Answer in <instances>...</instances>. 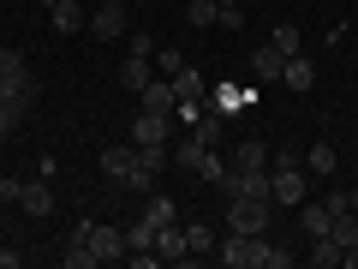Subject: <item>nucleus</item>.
<instances>
[{"instance_id": "1", "label": "nucleus", "mask_w": 358, "mask_h": 269, "mask_svg": "<svg viewBox=\"0 0 358 269\" xmlns=\"http://www.w3.org/2000/svg\"><path fill=\"white\" fill-rule=\"evenodd\" d=\"M221 245V263H227V269H263L268 263V240H263V233H233L227 228V240H215Z\"/></svg>"}, {"instance_id": "2", "label": "nucleus", "mask_w": 358, "mask_h": 269, "mask_svg": "<svg viewBox=\"0 0 358 269\" xmlns=\"http://www.w3.org/2000/svg\"><path fill=\"white\" fill-rule=\"evenodd\" d=\"M173 162H179V167H192V174L209 179V186H221V174H227V162L215 156V144H203V138H185V144L173 150Z\"/></svg>"}, {"instance_id": "3", "label": "nucleus", "mask_w": 358, "mask_h": 269, "mask_svg": "<svg viewBox=\"0 0 358 269\" xmlns=\"http://www.w3.org/2000/svg\"><path fill=\"white\" fill-rule=\"evenodd\" d=\"M268 216H275V204H263V198H227L233 233H268Z\"/></svg>"}, {"instance_id": "4", "label": "nucleus", "mask_w": 358, "mask_h": 269, "mask_svg": "<svg viewBox=\"0 0 358 269\" xmlns=\"http://www.w3.org/2000/svg\"><path fill=\"white\" fill-rule=\"evenodd\" d=\"M126 13H131V0H96L90 36H96V42H120V36H126Z\"/></svg>"}, {"instance_id": "5", "label": "nucleus", "mask_w": 358, "mask_h": 269, "mask_svg": "<svg viewBox=\"0 0 358 269\" xmlns=\"http://www.w3.org/2000/svg\"><path fill=\"white\" fill-rule=\"evenodd\" d=\"M268 179H275V204H305V198H310V174H305V162H293V167H268Z\"/></svg>"}, {"instance_id": "6", "label": "nucleus", "mask_w": 358, "mask_h": 269, "mask_svg": "<svg viewBox=\"0 0 358 269\" xmlns=\"http://www.w3.org/2000/svg\"><path fill=\"white\" fill-rule=\"evenodd\" d=\"M90 251H96V263H120V257H126V228L90 221Z\"/></svg>"}, {"instance_id": "7", "label": "nucleus", "mask_w": 358, "mask_h": 269, "mask_svg": "<svg viewBox=\"0 0 358 269\" xmlns=\"http://www.w3.org/2000/svg\"><path fill=\"white\" fill-rule=\"evenodd\" d=\"M167 126H173V114H150V108H143V114L131 120V150H150V144H167Z\"/></svg>"}, {"instance_id": "8", "label": "nucleus", "mask_w": 358, "mask_h": 269, "mask_svg": "<svg viewBox=\"0 0 358 269\" xmlns=\"http://www.w3.org/2000/svg\"><path fill=\"white\" fill-rule=\"evenodd\" d=\"M18 209H24V216H36V221H42V216H54V186H48L42 174H36V179H24V192H18Z\"/></svg>"}, {"instance_id": "9", "label": "nucleus", "mask_w": 358, "mask_h": 269, "mask_svg": "<svg viewBox=\"0 0 358 269\" xmlns=\"http://www.w3.org/2000/svg\"><path fill=\"white\" fill-rule=\"evenodd\" d=\"M60 263H66V269H96V251H90V221H78V228L66 233Z\"/></svg>"}, {"instance_id": "10", "label": "nucleus", "mask_w": 358, "mask_h": 269, "mask_svg": "<svg viewBox=\"0 0 358 269\" xmlns=\"http://www.w3.org/2000/svg\"><path fill=\"white\" fill-rule=\"evenodd\" d=\"M138 102L150 108V114H173V108H179V90H173V78H150V84L138 90Z\"/></svg>"}, {"instance_id": "11", "label": "nucleus", "mask_w": 358, "mask_h": 269, "mask_svg": "<svg viewBox=\"0 0 358 269\" xmlns=\"http://www.w3.org/2000/svg\"><path fill=\"white\" fill-rule=\"evenodd\" d=\"M155 251H162V263H179V257H192V245H185V233H179L173 221H162V228H155Z\"/></svg>"}, {"instance_id": "12", "label": "nucleus", "mask_w": 358, "mask_h": 269, "mask_svg": "<svg viewBox=\"0 0 358 269\" xmlns=\"http://www.w3.org/2000/svg\"><path fill=\"white\" fill-rule=\"evenodd\" d=\"M281 72H287V54L275 48V42H263V48L251 54V78H263V84H268V78H281Z\"/></svg>"}, {"instance_id": "13", "label": "nucleus", "mask_w": 358, "mask_h": 269, "mask_svg": "<svg viewBox=\"0 0 358 269\" xmlns=\"http://www.w3.org/2000/svg\"><path fill=\"white\" fill-rule=\"evenodd\" d=\"M227 167H239V174H263V167H268V144L245 138L239 150H233V162H227Z\"/></svg>"}, {"instance_id": "14", "label": "nucleus", "mask_w": 358, "mask_h": 269, "mask_svg": "<svg viewBox=\"0 0 358 269\" xmlns=\"http://www.w3.org/2000/svg\"><path fill=\"white\" fill-rule=\"evenodd\" d=\"M209 108H215L221 120H233V114H239V108H245V90H239V84H227V78H221V84L209 90Z\"/></svg>"}, {"instance_id": "15", "label": "nucleus", "mask_w": 358, "mask_h": 269, "mask_svg": "<svg viewBox=\"0 0 358 269\" xmlns=\"http://www.w3.org/2000/svg\"><path fill=\"white\" fill-rule=\"evenodd\" d=\"M281 84H287V90H299V96H305V90L317 84V66H310L305 54H287V72H281Z\"/></svg>"}, {"instance_id": "16", "label": "nucleus", "mask_w": 358, "mask_h": 269, "mask_svg": "<svg viewBox=\"0 0 358 269\" xmlns=\"http://www.w3.org/2000/svg\"><path fill=\"white\" fill-rule=\"evenodd\" d=\"M299 228H305L310 240H317V233H329V228H334V209H329V198H322V204H299Z\"/></svg>"}, {"instance_id": "17", "label": "nucleus", "mask_w": 358, "mask_h": 269, "mask_svg": "<svg viewBox=\"0 0 358 269\" xmlns=\"http://www.w3.org/2000/svg\"><path fill=\"white\" fill-rule=\"evenodd\" d=\"M131 162H138V156H131V144H108V150H102V174L114 179V186L131 174Z\"/></svg>"}, {"instance_id": "18", "label": "nucleus", "mask_w": 358, "mask_h": 269, "mask_svg": "<svg viewBox=\"0 0 358 269\" xmlns=\"http://www.w3.org/2000/svg\"><path fill=\"white\" fill-rule=\"evenodd\" d=\"M334 167H341V156H334L329 144H310V150H305V174H310V179H329Z\"/></svg>"}, {"instance_id": "19", "label": "nucleus", "mask_w": 358, "mask_h": 269, "mask_svg": "<svg viewBox=\"0 0 358 269\" xmlns=\"http://www.w3.org/2000/svg\"><path fill=\"white\" fill-rule=\"evenodd\" d=\"M173 90H179V102H203V96H209L197 66H179V72H173Z\"/></svg>"}, {"instance_id": "20", "label": "nucleus", "mask_w": 358, "mask_h": 269, "mask_svg": "<svg viewBox=\"0 0 358 269\" xmlns=\"http://www.w3.org/2000/svg\"><path fill=\"white\" fill-rule=\"evenodd\" d=\"M48 18H54V30H60V36L84 30V6H78V0H60V6H48Z\"/></svg>"}, {"instance_id": "21", "label": "nucleus", "mask_w": 358, "mask_h": 269, "mask_svg": "<svg viewBox=\"0 0 358 269\" xmlns=\"http://www.w3.org/2000/svg\"><path fill=\"white\" fill-rule=\"evenodd\" d=\"M341 245H334V233H317V240H310V269H334V263H341Z\"/></svg>"}, {"instance_id": "22", "label": "nucleus", "mask_w": 358, "mask_h": 269, "mask_svg": "<svg viewBox=\"0 0 358 269\" xmlns=\"http://www.w3.org/2000/svg\"><path fill=\"white\" fill-rule=\"evenodd\" d=\"M126 251H155V221H150V216H138V221L126 228Z\"/></svg>"}, {"instance_id": "23", "label": "nucleus", "mask_w": 358, "mask_h": 269, "mask_svg": "<svg viewBox=\"0 0 358 269\" xmlns=\"http://www.w3.org/2000/svg\"><path fill=\"white\" fill-rule=\"evenodd\" d=\"M150 78H155V72H150V60H143V54H131V60L120 66V84H126V90H143Z\"/></svg>"}, {"instance_id": "24", "label": "nucleus", "mask_w": 358, "mask_h": 269, "mask_svg": "<svg viewBox=\"0 0 358 269\" xmlns=\"http://www.w3.org/2000/svg\"><path fill=\"white\" fill-rule=\"evenodd\" d=\"M179 6H185V25H197V30H209V25H215V13H221L215 0H179Z\"/></svg>"}, {"instance_id": "25", "label": "nucleus", "mask_w": 358, "mask_h": 269, "mask_svg": "<svg viewBox=\"0 0 358 269\" xmlns=\"http://www.w3.org/2000/svg\"><path fill=\"white\" fill-rule=\"evenodd\" d=\"M215 240H221V233L209 228V221H197V228H185V245H192V251H215Z\"/></svg>"}, {"instance_id": "26", "label": "nucleus", "mask_w": 358, "mask_h": 269, "mask_svg": "<svg viewBox=\"0 0 358 269\" xmlns=\"http://www.w3.org/2000/svg\"><path fill=\"white\" fill-rule=\"evenodd\" d=\"M143 216L162 228V221H173V198H162V192H150V204H143Z\"/></svg>"}, {"instance_id": "27", "label": "nucleus", "mask_w": 358, "mask_h": 269, "mask_svg": "<svg viewBox=\"0 0 358 269\" xmlns=\"http://www.w3.org/2000/svg\"><path fill=\"white\" fill-rule=\"evenodd\" d=\"M221 126H227V120H221L215 108H209V114H203V120H197V126H192V138H203V144H215V138H221Z\"/></svg>"}, {"instance_id": "28", "label": "nucleus", "mask_w": 358, "mask_h": 269, "mask_svg": "<svg viewBox=\"0 0 358 269\" xmlns=\"http://www.w3.org/2000/svg\"><path fill=\"white\" fill-rule=\"evenodd\" d=\"M268 42H275L281 54H299V25H275V36H268Z\"/></svg>"}, {"instance_id": "29", "label": "nucleus", "mask_w": 358, "mask_h": 269, "mask_svg": "<svg viewBox=\"0 0 358 269\" xmlns=\"http://www.w3.org/2000/svg\"><path fill=\"white\" fill-rule=\"evenodd\" d=\"M120 186H131V192H155V174H150V167H138V162H131V174L120 179Z\"/></svg>"}, {"instance_id": "30", "label": "nucleus", "mask_w": 358, "mask_h": 269, "mask_svg": "<svg viewBox=\"0 0 358 269\" xmlns=\"http://www.w3.org/2000/svg\"><path fill=\"white\" fill-rule=\"evenodd\" d=\"M179 66H185V54H179V48H162V54H155V72H162V78H173Z\"/></svg>"}, {"instance_id": "31", "label": "nucleus", "mask_w": 358, "mask_h": 269, "mask_svg": "<svg viewBox=\"0 0 358 269\" xmlns=\"http://www.w3.org/2000/svg\"><path fill=\"white\" fill-rule=\"evenodd\" d=\"M329 209H334V216H346V209H358V186H346V192H334V198H329Z\"/></svg>"}, {"instance_id": "32", "label": "nucleus", "mask_w": 358, "mask_h": 269, "mask_svg": "<svg viewBox=\"0 0 358 269\" xmlns=\"http://www.w3.org/2000/svg\"><path fill=\"white\" fill-rule=\"evenodd\" d=\"M18 120H24V114H18V108H6V102H0V144H6V138H13V132H18Z\"/></svg>"}, {"instance_id": "33", "label": "nucleus", "mask_w": 358, "mask_h": 269, "mask_svg": "<svg viewBox=\"0 0 358 269\" xmlns=\"http://www.w3.org/2000/svg\"><path fill=\"white\" fill-rule=\"evenodd\" d=\"M131 54H143V60H155V36H143V30H131Z\"/></svg>"}, {"instance_id": "34", "label": "nucleus", "mask_w": 358, "mask_h": 269, "mask_svg": "<svg viewBox=\"0 0 358 269\" xmlns=\"http://www.w3.org/2000/svg\"><path fill=\"white\" fill-rule=\"evenodd\" d=\"M215 25H227V30H245V13H239V6H221V13H215Z\"/></svg>"}, {"instance_id": "35", "label": "nucleus", "mask_w": 358, "mask_h": 269, "mask_svg": "<svg viewBox=\"0 0 358 269\" xmlns=\"http://www.w3.org/2000/svg\"><path fill=\"white\" fill-rule=\"evenodd\" d=\"M287 263H293V251H287V245H268V263L263 269H287Z\"/></svg>"}, {"instance_id": "36", "label": "nucleus", "mask_w": 358, "mask_h": 269, "mask_svg": "<svg viewBox=\"0 0 358 269\" xmlns=\"http://www.w3.org/2000/svg\"><path fill=\"white\" fill-rule=\"evenodd\" d=\"M18 192H24V179H0V204H18Z\"/></svg>"}, {"instance_id": "37", "label": "nucleus", "mask_w": 358, "mask_h": 269, "mask_svg": "<svg viewBox=\"0 0 358 269\" xmlns=\"http://www.w3.org/2000/svg\"><path fill=\"white\" fill-rule=\"evenodd\" d=\"M24 263V251H0V269H18Z\"/></svg>"}, {"instance_id": "38", "label": "nucleus", "mask_w": 358, "mask_h": 269, "mask_svg": "<svg viewBox=\"0 0 358 269\" xmlns=\"http://www.w3.org/2000/svg\"><path fill=\"white\" fill-rule=\"evenodd\" d=\"M346 263H352V269H358V245H352V251H346Z\"/></svg>"}, {"instance_id": "39", "label": "nucleus", "mask_w": 358, "mask_h": 269, "mask_svg": "<svg viewBox=\"0 0 358 269\" xmlns=\"http://www.w3.org/2000/svg\"><path fill=\"white\" fill-rule=\"evenodd\" d=\"M36 6H60V0H36Z\"/></svg>"}, {"instance_id": "40", "label": "nucleus", "mask_w": 358, "mask_h": 269, "mask_svg": "<svg viewBox=\"0 0 358 269\" xmlns=\"http://www.w3.org/2000/svg\"><path fill=\"white\" fill-rule=\"evenodd\" d=\"M215 6H239V0H215Z\"/></svg>"}, {"instance_id": "41", "label": "nucleus", "mask_w": 358, "mask_h": 269, "mask_svg": "<svg viewBox=\"0 0 358 269\" xmlns=\"http://www.w3.org/2000/svg\"><path fill=\"white\" fill-rule=\"evenodd\" d=\"M131 6H138V0H131Z\"/></svg>"}]
</instances>
